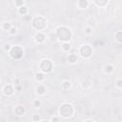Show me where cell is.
<instances>
[{
    "label": "cell",
    "instance_id": "6da1fadb",
    "mask_svg": "<svg viewBox=\"0 0 122 122\" xmlns=\"http://www.w3.org/2000/svg\"><path fill=\"white\" fill-rule=\"evenodd\" d=\"M56 34L59 38V40L62 41H69L71 39V31L69 29L65 27H60L56 30Z\"/></svg>",
    "mask_w": 122,
    "mask_h": 122
},
{
    "label": "cell",
    "instance_id": "7a4b0ae2",
    "mask_svg": "<svg viewBox=\"0 0 122 122\" xmlns=\"http://www.w3.org/2000/svg\"><path fill=\"white\" fill-rule=\"evenodd\" d=\"M73 112V108L71 104L69 103H64L61 107H60V113L65 116V117H69L72 114Z\"/></svg>",
    "mask_w": 122,
    "mask_h": 122
},
{
    "label": "cell",
    "instance_id": "3957f363",
    "mask_svg": "<svg viewBox=\"0 0 122 122\" xmlns=\"http://www.w3.org/2000/svg\"><path fill=\"white\" fill-rule=\"evenodd\" d=\"M10 54V56H11L12 58H14V59H18V58H20V57L22 56V54H23V50H22L21 47H19V46H15V47H13V48L11 49Z\"/></svg>",
    "mask_w": 122,
    "mask_h": 122
},
{
    "label": "cell",
    "instance_id": "277c9868",
    "mask_svg": "<svg viewBox=\"0 0 122 122\" xmlns=\"http://www.w3.org/2000/svg\"><path fill=\"white\" fill-rule=\"evenodd\" d=\"M40 68H41V70H42L43 71L49 72V71H51V69H52V63H51V60H49V59H44V60L41 62V64H40Z\"/></svg>",
    "mask_w": 122,
    "mask_h": 122
},
{
    "label": "cell",
    "instance_id": "5b68a950",
    "mask_svg": "<svg viewBox=\"0 0 122 122\" xmlns=\"http://www.w3.org/2000/svg\"><path fill=\"white\" fill-rule=\"evenodd\" d=\"M45 26H46V20L43 17L39 16L33 20V27L36 28L37 30H42Z\"/></svg>",
    "mask_w": 122,
    "mask_h": 122
},
{
    "label": "cell",
    "instance_id": "8992f818",
    "mask_svg": "<svg viewBox=\"0 0 122 122\" xmlns=\"http://www.w3.org/2000/svg\"><path fill=\"white\" fill-rule=\"evenodd\" d=\"M92 52V48L89 45H84V46H82L80 48V53H81V55L83 57L87 58V57L91 56Z\"/></svg>",
    "mask_w": 122,
    "mask_h": 122
},
{
    "label": "cell",
    "instance_id": "52a82bcc",
    "mask_svg": "<svg viewBox=\"0 0 122 122\" xmlns=\"http://www.w3.org/2000/svg\"><path fill=\"white\" fill-rule=\"evenodd\" d=\"M14 112H15V113H16L17 115H22V114L25 112V109H24V107H23V106L19 105V106H17V107L15 108Z\"/></svg>",
    "mask_w": 122,
    "mask_h": 122
},
{
    "label": "cell",
    "instance_id": "ba28073f",
    "mask_svg": "<svg viewBox=\"0 0 122 122\" xmlns=\"http://www.w3.org/2000/svg\"><path fill=\"white\" fill-rule=\"evenodd\" d=\"M45 35L43 34V33H41V32H38L36 35H35V40H36V42H38V43H41V42H43L44 40H45Z\"/></svg>",
    "mask_w": 122,
    "mask_h": 122
},
{
    "label": "cell",
    "instance_id": "9c48e42d",
    "mask_svg": "<svg viewBox=\"0 0 122 122\" xmlns=\"http://www.w3.org/2000/svg\"><path fill=\"white\" fill-rule=\"evenodd\" d=\"M3 92H4V93H5V94L10 95V94H11V93H12L13 90H12V87H11L10 85H7V86H5V88H4V90H3Z\"/></svg>",
    "mask_w": 122,
    "mask_h": 122
},
{
    "label": "cell",
    "instance_id": "30bf717a",
    "mask_svg": "<svg viewBox=\"0 0 122 122\" xmlns=\"http://www.w3.org/2000/svg\"><path fill=\"white\" fill-rule=\"evenodd\" d=\"M78 6L80 7V8H87V6H88V1L87 0H79L78 1Z\"/></svg>",
    "mask_w": 122,
    "mask_h": 122
},
{
    "label": "cell",
    "instance_id": "8fae6325",
    "mask_svg": "<svg viewBox=\"0 0 122 122\" xmlns=\"http://www.w3.org/2000/svg\"><path fill=\"white\" fill-rule=\"evenodd\" d=\"M94 2L97 6H105L108 3V0H94Z\"/></svg>",
    "mask_w": 122,
    "mask_h": 122
},
{
    "label": "cell",
    "instance_id": "7c38bea8",
    "mask_svg": "<svg viewBox=\"0 0 122 122\" xmlns=\"http://www.w3.org/2000/svg\"><path fill=\"white\" fill-rule=\"evenodd\" d=\"M36 92L39 93V94H43L45 92V88L43 86H38L36 88Z\"/></svg>",
    "mask_w": 122,
    "mask_h": 122
},
{
    "label": "cell",
    "instance_id": "4fadbf2b",
    "mask_svg": "<svg viewBox=\"0 0 122 122\" xmlns=\"http://www.w3.org/2000/svg\"><path fill=\"white\" fill-rule=\"evenodd\" d=\"M27 8L25 7V6H21L20 8H19V13H21V14H26L27 13Z\"/></svg>",
    "mask_w": 122,
    "mask_h": 122
},
{
    "label": "cell",
    "instance_id": "5bb4252c",
    "mask_svg": "<svg viewBox=\"0 0 122 122\" xmlns=\"http://www.w3.org/2000/svg\"><path fill=\"white\" fill-rule=\"evenodd\" d=\"M62 48H63V50L64 51H69L70 49H71V45L69 44V43H67V42H64L63 43V45H62Z\"/></svg>",
    "mask_w": 122,
    "mask_h": 122
},
{
    "label": "cell",
    "instance_id": "9a60e30c",
    "mask_svg": "<svg viewBox=\"0 0 122 122\" xmlns=\"http://www.w3.org/2000/svg\"><path fill=\"white\" fill-rule=\"evenodd\" d=\"M115 38L118 42H122V31H118L116 34H115Z\"/></svg>",
    "mask_w": 122,
    "mask_h": 122
},
{
    "label": "cell",
    "instance_id": "2e32d148",
    "mask_svg": "<svg viewBox=\"0 0 122 122\" xmlns=\"http://www.w3.org/2000/svg\"><path fill=\"white\" fill-rule=\"evenodd\" d=\"M35 78H36L37 81H42L44 79V75H43V73H40L39 72V73H36V77Z\"/></svg>",
    "mask_w": 122,
    "mask_h": 122
},
{
    "label": "cell",
    "instance_id": "e0dca14e",
    "mask_svg": "<svg viewBox=\"0 0 122 122\" xmlns=\"http://www.w3.org/2000/svg\"><path fill=\"white\" fill-rule=\"evenodd\" d=\"M62 86H63V88L64 89H69L70 87H71V83H70V81H64L63 82V84H62Z\"/></svg>",
    "mask_w": 122,
    "mask_h": 122
},
{
    "label": "cell",
    "instance_id": "ac0fdd59",
    "mask_svg": "<svg viewBox=\"0 0 122 122\" xmlns=\"http://www.w3.org/2000/svg\"><path fill=\"white\" fill-rule=\"evenodd\" d=\"M69 61H70L71 63H74V62L76 61V56H75L74 54L70 55V56H69Z\"/></svg>",
    "mask_w": 122,
    "mask_h": 122
},
{
    "label": "cell",
    "instance_id": "d6986e66",
    "mask_svg": "<svg viewBox=\"0 0 122 122\" xmlns=\"http://www.w3.org/2000/svg\"><path fill=\"white\" fill-rule=\"evenodd\" d=\"M3 29L6 30H10V23H5V24L3 25Z\"/></svg>",
    "mask_w": 122,
    "mask_h": 122
},
{
    "label": "cell",
    "instance_id": "ffe728a7",
    "mask_svg": "<svg viewBox=\"0 0 122 122\" xmlns=\"http://www.w3.org/2000/svg\"><path fill=\"white\" fill-rule=\"evenodd\" d=\"M23 4H24V1L23 0H16L15 1V5L17 7H21V6H23Z\"/></svg>",
    "mask_w": 122,
    "mask_h": 122
},
{
    "label": "cell",
    "instance_id": "44dd1931",
    "mask_svg": "<svg viewBox=\"0 0 122 122\" xmlns=\"http://www.w3.org/2000/svg\"><path fill=\"white\" fill-rule=\"evenodd\" d=\"M33 105H34V107H36V108H38L40 105H41V102L39 101V100H35L34 102H33Z\"/></svg>",
    "mask_w": 122,
    "mask_h": 122
},
{
    "label": "cell",
    "instance_id": "7402d4cb",
    "mask_svg": "<svg viewBox=\"0 0 122 122\" xmlns=\"http://www.w3.org/2000/svg\"><path fill=\"white\" fill-rule=\"evenodd\" d=\"M116 86H117L118 88H122V79H120V80H118V81L116 82Z\"/></svg>",
    "mask_w": 122,
    "mask_h": 122
},
{
    "label": "cell",
    "instance_id": "603a6c76",
    "mask_svg": "<svg viewBox=\"0 0 122 122\" xmlns=\"http://www.w3.org/2000/svg\"><path fill=\"white\" fill-rule=\"evenodd\" d=\"M105 69H106V71H108V72L112 71V66H108V67H106Z\"/></svg>",
    "mask_w": 122,
    "mask_h": 122
},
{
    "label": "cell",
    "instance_id": "cb8c5ba5",
    "mask_svg": "<svg viewBox=\"0 0 122 122\" xmlns=\"http://www.w3.org/2000/svg\"><path fill=\"white\" fill-rule=\"evenodd\" d=\"M10 33H12V34H13V33H15L16 29H15V28H10Z\"/></svg>",
    "mask_w": 122,
    "mask_h": 122
},
{
    "label": "cell",
    "instance_id": "d4e9b609",
    "mask_svg": "<svg viewBox=\"0 0 122 122\" xmlns=\"http://www.w3.org/2000/svg\"><path fill=\"white\" fill-rule=\"evenodd\" d=\"M85 31H86V33H88V34H89V33H91V32H92V29H91V28H87Z\"/></svg>",
    "mask_w": 122,
    "mask_h": 122
}]
</instances>
